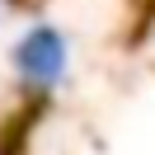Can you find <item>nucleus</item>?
Returning <instances> with one entry per match:
<instances>
[{
  "mask_svg": "<svg viewBox=\"0 0 155 155\" xmlns=\"http://www.w3.org/2000/svg\"><path fill=\"white\" fill-rule=\"evenodd\" d=\"M14 61H19L24 80H33L38 89H52L61 80V71H66V42L52 28H33L28 38L14 47Z\"/></svg>",
  "mask_w": 155,
  "mask_h": 155,
  "instance_id": "f257e3e1",
  "label": "nucleus"
},
{
  "mask_svg": "<svg viewBox=\"0 0 155 155\" xmlns=\"http://www.w3.org/2000/svg\"><path fill=\"white\" fill-rule=\"evenodd\" d=\"M0 14H5V0H0Z\"/></svg>",
  "mask_w": 155,
  "mask_h": 155,
  "instance_id": "f03ea898",
  "label": "nucleus"
}]
</instances>
